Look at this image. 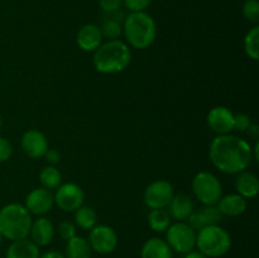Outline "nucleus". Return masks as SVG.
<instances>
[{
    "label": "nucleus",
    "instance_id": "24",
    "mask_svg": "<svg viewBox=\"0 0 259 258\" xmlns=\"http://www.w3.org/2000/svg\"><path fill=\"white\" fill-rule=\"evenodd\" d=\"M148 224L153 232L163 233L171 225V217L164 209H152L148 214Z\"/></svg>",
    "mask_w": 259,
    "mask_h": 258
},
{
    "label": "nucleus",
    "instance_id": "30",
    "mask_svg": "<svg viewBox=\"0 0 259 258\" xmlns=\"http://www.w3.org/2000/svg\"><path fill=\"white\" fill-rule=\"evenodd\" d=\"M152 0H123V5L131 13L144 12L151 5Z\"/></svg>",
    "mask_w": 259,
    "mask_h": 258
},
{
    "label": "nucleus",
    "instance_id": "3",
    "mask_svg": "<svg viewBox=\"0 0 259 258\" xmlns=\"http://www.w3.org/2000/svg\"><path fill=\"white\" fill-rule=\"evenodd\" d=\"M123 34L129 46L137 50H147L156 40V22L146 12L129 13L123 22Z\"/></svg>",
    "mask_w": 259,
    "mask_h": 258
},
{
    "label": "nucleus",
    "instance_id": "33",
    "mask_svg": "<svg viewBox=\"0 0 259 258\" xmlns=\"http://www.w3.org/2000/svg\"><path fill=\"white\" fill-rule=\"evenodd\" d=\"M13 156V146L7 138L0 137V163L7 162Z\"/></svg>",
    "mask_w": 259,
    "mask_h": 258
},
{
    "label": "nucleus",
    "instance_id": "5",
    "mask_svg": "<svg viewBox=\"0 0 259 258\" xmlns=\"http://www.w3.org/2000/svg\"><path fill=\"white\" fill-rule=\"evenodd\" d=\"M197 250L209 258H219L227 254L232 248V237L224 228L209 225L196 232Z\"/></svg>",
    "mask_w": 259,
    "mask_h": 258
},
{
    "label": "nucleus",
    "instance_id": "6",
    "mask_svg": "<svg viewBox=\"0 0 259 258\" xmlns=\"http://www.w3.org/2000/svg\"><path fill=\"white\" fill-rule=\"evenodd\" d=\"M195 197L204 205H217L223 196V186L218 177L210 172H199L192 179Z\"/></svg>",
    "mask_w": 259,
    "mask_h": 258
},
{
    "label": "nucleus",
    "instance_id": "39",
    "mask_svg": "<svg viewBox=\"0 0 259 258\" xmlns=\"http://www.w3.org/2000/svg\"><path fill=\"white\" fill-rule=\"evenodd\" d=\"M3 239H4V238H3V235H2V233H0V244H2V242H3Z\"/></svg>",
    "mask_w": 259,
    "mask_h": 258
},
{
    "label": "nucleus",
    "instance_id": "17",
    "mask_svg": "<svg viewBox=\"0 0 259 258\" xmlns=\"http://www.w3.org/2000/svg\"><path fill=\"white\" fill-rule=\"evenodd\" d=\"M125 15L121 10L113 13H104L103 23H101V34L103 38H108V40L118 39L123 34V22Z\"/></svg>",
    "mask_w": 259,
    "mask_h": 258
},
{
    "label": "nucleus",
    "instance_id": "7",
    "mask_svg": "<svg viewBox=\"0 0 259 258\" xmlns=\"http://www.w3.org/2000/svg\"><path fill=\"white\" fill-rule=\"evenodd\" d=\"M166 242L172 250L186 254L196 245V232L187 223L177 222L166 230Z\"/></svg>",
    "mask_w": 259,
    "mask_h": 258
},
{
    "label": "nucleus",
    "instance_id": "2",
    "mask_svg": "<svg viewBox=\"0 0 259 258\" xmlns=\"http://www.w3.org/2000/svg\"><path fill=\"white\" fill-rule=\"evenodd\" d=\"M132 62V51L125 42L120 39L101 43L94 52L93 63L96 71L106 75L121 72Z\"/></svg>",
    "mask_w": 259,
    "mask_h": 258
},
{
    "label": "nucleus",
    "instance_id": "15",
    "mask_svg": "<svg viewBox=\"0 0 259 258\" xmlns=\"http://www.w3.org/2000/svg\"><path fill=\"white\" fill-rule=\"evenodd\" d=\"M76 43L83 52H95L103 43L100 27L91 23L82 25L76 34Z\"/></svg>",
    "mask_w": 259,
    "mask_h": 258
},
{
    "label": "nucleus",
    "instance_id": "18",
    "mask_svg": "<svg viewBox=\"0 0 259 258\" xmlns=\"http://www.w3.org/2000/svg\"><path fill=\"white\" fill-rule=\"evenodd\" d=\"M167 207H168L167 211L172 219L177 220V222H184V220L189 219V217L194 211V201L186 194L174 195Z\"/></svg>",
    "mask_w": 259,
    "mask_h": 258
},
{
    "label": "nucleus",
    "instance_id": "28",
    "mask_svg": "<svg viewBox=\"0 0 259 258\" xmlns=\"http://www.w3.org/2000/svg\"><path fill=\"white\" fill-rule=\"evenodd\" d=\"M243 15L250 23L257 24L259 22V2L258 0H245L243 4Z\"/></svg>",
    "mask_w": 259,
    "mask_h": 258
},
{
    "label": "nucleus",
    "instance_id": "31",
    "mask_svg": "<svg viewBox=\"0 0 259 258\" xmlns=\"http://www.w3.org/2000/svg\"><path fill=\"white\" fill-rule=\"evenodd\" d=\"M252 120H250L249 115L244 113L234 114V131L237 132H247L249 128Z\"/></svg>",
    "mask_w": 259,
    "mask_h": 258
},
{
    "label": "nucleus",
    "instance_id": "20",
    "mask_svg": "<svg viewBox=\"0 0 259 258\" xmlns=\"http://www.w3.org/2000/svg\"><path fill=\"white\" fill-rule=\"evenodd\" d=\"M39 247L28 238L14 240L8 247L5 258H39Z\"/></svg>",
    "mask_w": 259,
    "mask_h": 258
},
{
    "label": "nucleus",
    "instance_id": "23",
    "mask_svg": "<svg viewBox=\"0 0 259 258\" xmlns=\"http://www.w3.org/2000/svg\"><path fill=\"white\" fill-rule=\"evenodd\" d=\"M91 247L88 239L80 235H75L67 240L66 245V258H91Z\"/></svg>",
    "mask_w": 259,
    "mask_h": 258
},
{
    "label": "nucleus",
    "instance_id": "29",
    "mask_svg": "<svg viewBox=\"0 0 259 258\" xmlns=\"http://www.w3.org/2000/svg\"><path fill=\"white\" fill-rule=\"evenodd\" d=\"M58 234L62 238L63 240H70L71 238H73L76 234V225L73 223L68 222V220H63L58 225Z\"/></svg>",
    "mask_w": 259,
    "mask_h": 258
},
{
    "label": "nucleus",
    "instance_id": "4",
    "mask_svg": "<svg viewBox=\"0 0 259 258\" xmlns=\"http://www.w3.org/2000/svg\"><path fill=\"white\" fill-rule=\"evenodd\" d=\"M24 205L12 202L0 209V233L8 240H20L29 235L32 217Z\"/></svg>",
    "mask_w": 259,
    "mask_h": 258
},
{
    "label": "nucleus",
    "instance_id": "25",
    "mask_svg": "<svg viewBox=\"0 0 259 258\" xmlns=\"http://www.w3.org/2000/svg\"><path fill=\"white\" fill-rule=\"evenodd\" d=\"M75 212V223L78 228L83 230L93 229L98 222V214L95 210L90 206H83L81 205Z\"/></svg>",
    "mask_w": 259,
    "mask_h": 258
},
{
    "label": "nucleus",
    "instance_id": "19",
    "mask_svg": "<svg viewBox=\"0 0 259 258\" xmlns=\"http://www.w3.org/2000/svg\"><path fill=\"white\" fill-rule=\"evenodd\" d=\"M217 206L223 217H239L247 210V199L239 194H229L220 197Z\"/></svg>",
    "mask_w": 259,
    "mask_h": 258
},
{
    "label": "nucleus",
    "instance_id": "36",
    "mask_svg": "<svg viewBox=\"0 0 259 258\" xmlns=\"http://www.w3.org/2000/svg\"><path fill=\"white\" fill-rule=\"evenodd\" d=\"M39 258H66L65 254H62L61 252L57 250H48V252L43 253L42 255H39Z\"/></svg>",
    "mask_w": 259,
    "mask_h": 258
},
{
    "label": "nucleus",
    "instance_id": "32",
    "mask_svg": "<svg viewBox=\"0 0 259 258\" xmlns=\"http://www.w3.org/2000/svg\"><path fill=\"white\" fill-rule=\"evenodd\" d=\"M99 7L104 13L118 12L123 7V0H99Z\"/></svg>",
    "mask_w": 259,
    "mask_h": 258
},
{
    "label": "nucleus",
    "instance_id": "22",
    "mask_svg": "<svg viewBox=\"0 0 259 258\" xmlns=\"http://www.w3.org/2000/svg\"><path fill=\"white\" fill-rule=\"evenodd\" d=\"M141 258H172V249L166 240L151 238L142 247Z\"/></svg>",
    "mask_w": 259,
    "mask_h": 258
},
{
    "label": "nucleus",
    "instance_id": "38",
    "mask_svg": "<svg viewBox=\"0 0 259 258\" xmlns=\"http://www.w3.org/2000/svg\"><path fill=\"white\" fill-rule=\"evenodd\" d=\"M2 125H3V119H2V115H0V129H2Z\"/></svg>",
    "mask_w": 259,
    "mask_h": 258
},
{
    "label": "nucleus",
    "instance_id": "12",
    "mask_svg": "<svg viewBox=\"0 0 259 258\" xmlns=\"http://www.w3.org/2000/svg\"><path fill=\"white\" fill-rule=\"evenodd\" d=\"M207 125L218 136L230 134L234 131V113L225 106H215L207 114Z\"/></svg>",
    "mask_w": 259,
    "mask_h": 258
},
{
    "label": "nucleus",
    "instance_id": "16",
    "mask_svg": "<svg viewBox=\"0 0 259 258\" xmlns=\"http://www.w3.org/2000/svg\"><path fill=\"white\" fill-rule=\"evenodd\" d=\"M30 240L38 247H46L51 244L55 238V225L48 218L40 217L38 219L32 220L29 230Z\"/></svg>",
    "mask_w": 259,
    "mask_h": 258
},
{
    "label": "nucleus",
    "instance_id": "11",
    "mask_svg": "<svg viewBox=\"0 0 259 258\" xmlns=\"http://www.w3.org/2000/svg\"><path fill=\"white\" fill-rule=\"evenodd\" d=\"M55 205V199L51 190L45 189V187H38V189L32 190L25 197V209L33 215H42L47 214L51 211Z\"/></svg>",
    "mask_w": 259,
    "mask_h": 258
},
{
    "label": "nucleus",
    "instance_id": "1",
    "mask_svg": "<svg viewBox=\"0 0 259 258\" xmlns=\"http://www.w3.org/2000/svg\"><path fill=\"white\" fill-rule=\"evenodd\" d=\"M209 157L219 171L228 175L239 174L252 162V146L233 134L217 136L210 143Z\"/></svg>",
    "mask_w": 259,
    "mask_h": 258
},
{
    "label": "nucleus",
    "instance_id": "14",
    "mask_svg": "<svg viewBox=\"0 0 259 258\" xmlns=\"http://www.w3.org/2000/svg\"><path fill=\"white\" fill-rule=\"evenodd\" d=\"M187 224L195 230L199 232L200 229L209 225H218L223 220L222 212L219 211L217 205H205L199 211H192L189 217Z\"/></svg>",
    "mask_w": 259,
    "mask_h": 258
},
{
    "label": "nucleus",
    "instance_id": "27",
    "mask_svg": "<svg viewBox=\"0 0 259 258\" xmlns=\"http://www.w3.org/2000/svg\"><path fill=\"white\" fill-rule=\"evenodd\" d=\"M244 52L250 60L258 61L259 58V27L254 25L252 29L248 30L244 37Z\"/></svg>",
    "mask_w": 259,
    "mask_h": 258
},
{
    "label": "nucleus",
    "instance_id": "35",
    "mask_svg": "<svg viewBox=\"0 0 259 258\" xmlns=\"http://www.w3.org/2000/svg\"><path fill=\"white\" fill-rule=\"evenodd\" d=\"M247 133H248V136L250 137V138L254 139V141L257 142L258 138H259V126L257 125V124L252 123V124H250L249 128L247 129Z\"/></svg>",
    "mask_w": 259,
    "mask_h": 258
},
{
    "label": "nucleus",
    "instance_id": "13",
    "mask_svg": "<svg viewBox=\"0 0 259 258\" xmlns=\"http://www.w3.org/2000/svg\"><path fill=\"white\" fill-rule=\"evenodd\" d=\"M20 146L25 156L32 159H38L45 157V153L48 149V142L42 132L37 129H29L22 136Z\"/></svg>",
    "mask_w": 259,
    "mask_h": 258
},
{
    "label": "nucleus",
    "instance_id": "21",
    "mask_svg": "<svg viewBox=\"0 0 259 258\" xmlns=\"http://www.w3.org/2000/svg\"><path fill=\"white\" fill-rule=\"evenodd\" d=\"M235 189L238 194L244 199H253L257 196L259 191V180L254 174L248 171H242L235 179Z\"/></svg>",
    "mask_w": 259,
    "mask_h": 258
},
{
    "label": "nucleus",
    "instance_id": "26",
    "mask_svg": "<svg viewBox=\"0 0 259 258\" xmlns=\"http://www.w3.org/2000/svg\"><path fill=\"white\" fill-rule=\"evenodd\" d=\"M39 182L42 187L47 190H56L61 186L62 175L55 166H47L42 168L39 174Z\"/></svg>",
    "mask_w": 259,
    "mask_h": 258
},
{
    "label": "nucleus",
    "instance_id": "10",
    "mask_svg": "<svg viewBox=\"0 0 259 258\" xmlns=\"http://www.w3.org/2000/svg\"><path fill=\"white\" fill-rule=\"evenodd\" d=\"M174 186L166 180H156L147 186L144 202L149 209H164L174 197Z\"/></svg>",
    "mask_w": 259,
    "mask_h": 258
},
{
    "label": "nucleus",
    "instance_id": "9",
    "mask_svg": "<svg viewBox=\"0 0 259 258\" xmlns=\"http://www.w3.org/2000/svg\"><path fill=\"white\" fill-rule=\"evenodd\" d=\"M55 204L60 207L62 211L73 212L83 204L85 194L83 190L73 182H67L61 185L56 189V194L53 195Z\"/></svg>",
    "mask_w": 259,
    "mask_h": 258
},
{
    "label": "nucleus",
    "instance_id": "37",
    "mask_svg": "<svg viewBox=\"0 0 259 258\" xmlns=\"http://www.w3.org/2000/svg\"><path fill=\"white\" fill-rule=\"evenodd\" d=\"M185 258H209V257H206L205 254H202V253L199 252V250H191V252H189L185 254Z\"/></svg>",
    "mask_w": 259,
    "mask_h": 258
},
{
    "label": "nucleus",
    "instance_id": "8",
    "mask_svg": "<svg viewBox=\"0 0 259 258\" xmlns=\"http://www.w3.org/2000/svg\"><path fill=\"white\" fill-rule=\"evenodd\" d=\"M88 242L94 252L99 254H109L118 247V234L109 225H95L93 229H90Z\"/></svg>",
    "mask_w": 259,
    "mask_h": 258
},
{
    "label": "nucleus",
    "instance_id": "34",
    "mask_svg": "<svg viewBox=\"0 0 259 258\" xmlns=\"http://www.w3.org/2000/svg\"><path fill=\"white\" fill-rule=\"evenodd\" d=\"M45 158H46V161L51 164V166H55V164H57L58 162H60L61 153L57 151V149L48 148L47 152L45 153Z\"/></svg>",
    "mask_w": 259,
    "mask_h": 258
}]
</instances>
